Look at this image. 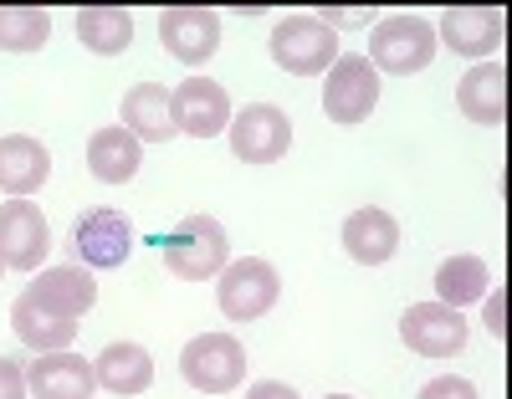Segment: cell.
<instances>
[{
	"label": "cell",
	"instance_id": "6da1fadb",
	"mask_svg": "<svg viewBox=\"0 0 512 399\" xmlns=\"http://www.w3.org/2000/svg\"><path fill=\"white\" fill-rule=\"evenodd\" d=\"M159 246H164V266L180 282L221 277L226 261H231V236H226V226H221L216 215H185Z\"/></svg>",
	"mask_w": 512,
	"mask_h": 399
},
{
	"label": "cell",
	"instance_id": "7a4b0ae2",
	"mask_svg": "<svg viewBox=\"0 0 512 399\" xmlns=\"http://www.w3.org/2000/svg\"><path fill=\"white\" fill-rule=\"evenodd\" d=\"M272 62L292 77H313V72H328L338 62V31L323 26L313 11H297V16H282L272 26Z\"/></svg>",
	"mask_w": 512,
	"mask_h": 399
},
{
	"label": "cell",
	"instance_id": "3957f363",
	"mask_svg": "<svg viewBox=\"0 0 512 399\" xmlns=\"http://www.w3.org/2000/svg\"><path fill=\"white\" fill-rule=\"evenodd\" d=\"M436 57V26L425 16H390L379 21V31L369 36V62L374 72H395V77H415Z\"/></svg>",
	"mask_w": 512,
	"mask_h": 399
},
{
	"label": "cell",
	"instance_id": "277c9868",
	"mask_svg": "<svg viewBox=\"0 0 512 399\" xmlns=\"http://www.w3.org/2000/svg\"><path fill=\"white\" fill-rule=\"evenodd\" d=\"M282 282H277V266L262 256H241L226 261V272L216 277V302L231 323H251V318H267L272 302H277Z\"/></svg>",
	"mask_w": 512,
	"mask_h": 399
},
{
	"label": "cell",
	"instance_id": "5b68a950",
	"mask_svg": "<svg viewBox=\"0 0 512 399\" xmlns=\"http://www.w3.org/2000/svg\"><path fill=\"white\" fill-rule=\"evenodd\" d=\"M328 82H323V113L333 118V123H364L374 108H379V72H374V62L369 57H359V52H338V62L323 72Z\"/></svg>",
	"mask_w": 512,
	"mask_h": 399
},
{
	"label": "cell",
	"instance_id": "8992f818",
	"mask_svg": "<svg viewBox=\"0 0 512 399\" xmlns=\"http://www.w3.org/2000/svg\"><path fill=\"white\" fill-rule=\"evenodd\" d=\"M180 374L200 394H231L246 379V348L231 333H200L180 353Z\"/></svg>",
	"mask_w": 512,
	"mask_h": 399
},
{
	"label": "cell",
	"instance_id": "52a82bcc",
	"mask_svg": "<svg viewBox=\"0 0 512 399\" xmlns=\"http://www.w3.org/2000/svg\"><path fill=\"white\" fill-rule=\"evenodd\" d=\"M292 149V118L272 103H251L231 113V154L241 164H277Z\"/></svg>",
	"mask_w": 512,
	"mask_h": 399
},
{
	"label": "cell",
	"instance_id": "ba28073f",
	"mask_svg": "<svg viewBox=\"0 0 512 399\" xmlns=\"http://www.w3.org/2000/svg\"><path fill=\"white\" fill-rule=\"evenodd\" d=\"M159 47L185 62V67H200L216 57L221 47V11H210V6H169L159 16Z\"/></svg>",
	"mask_w": 512,
	"mask_h": 399
},
{
	"label": "cell",
	"instance_id": "9c48e42d",
	"mask_svg": "<svg viewBox=\"0 0 512 399\" xmlns=\"http://www.w3.org/2000/svg\"><path fill=\"white\" fill-rule=\"evenodd\" d=\"M47 251H52V231H47V215H41L36 200L0 205V261L11 272H36Z\"/></svg>",
	"mask_w": 512,
	"mask_h": 399
},
{
	"label": "cell",
	"instance_id": "30bf717a",
	"mask_svg": "<svg viewBox=\"0 0 512 399\" xmlns=\"http://www.w3.org/2000/svg\"><path fill=\"white\" fill-rule=\"evenodd\" d=\"M400 338L420 359H451V353L466 348V318L446 302H415L400 318Z\"/></svg>",
	"mask_w": 512,
	"mask_h": 399
},
{
	"label": "cell",
	"instance_id": "8fae6325",
	"mask_svg": "<svg viewBox=\"0 0 512 399\" xmlns=\"http://www.w3.org/2000/svg\"><path fill=\"white\" fill-rule=\"evenodd\" d=\"M77 256L98 266V272H113V266L128 261V251H134V226H128V215L113 210V205H98V210H82L77 215Z\"/></svg>",
	"mask_w": 512,
	"mask_h": 399
},
{
	"label": "cell",
	"instance_id": "7c38bea8",
	"mask_svg": "<svg viewBox=\"0 0 512 399\" xmlns=\"http://www.w3.org/2000/svg\"><path fill=\"white\" fill-rule=\"evenodd\" d=\"M169 113H175V128L190 133V139H216V133L231 123V98H226L221 82L185 77L175 93H169Z\"/></svg>",
	"mask_w": 512,
	"mask_h": 399
},
{
	"label": "cell",
	"instance_id": "4fadbf2b",
	"mask_svg": "<svg viewBox=\"0 0 512 399\" xmlns=\"http://www.w3.org/2000/svg\"><path fill=\"white\" fill-rule=\"evenodd\" d=\"M507 36V16L497 6H446L436 41H446L461 57H492Z\"/></svg>",
	"mask_w": 512,
	"mask_h": 399
},
{
	"label": "cell",
	"instance_id": "5bb4252c",
	"mask_svg": "<svg viewBox=\"0 0 512 399\" xmlns=\"http://www.w3.org/2000/svg\"><path fill=\"white\" fill-rule=\"evenodd\" d=\"M26 389H31V399H93L98 374L77 353H41L26 369Z\"/></svg>",
	"mask_w": 512,
	"mask_h": 399
},
{
	"label": "cell",
	"instance_id": "9a60e30c",
	"mask_svg": "<svg viewBox=\"0 0 512 399\" xmlns=\"http://www.w3.org/2000/svg\"><path fill=\"white\" fill-rule=\"evenodd\" d=\"M47 174H52V154H47L41 139H31V133L0 139V195L31 200L41 185H47Z\"/></svg>",
	"mask_w": 512,
	"mask_h": 399
},
{
	"label": "cell",
	"instance_id": "2e32d148",
	"mask_svg": "<svg viewBox=\"0 0 512 399\" xmlns=\"http://www.w3.org/2000/svg\"><path fill=\"white\" fill-rule=\"evenodd\" d=\"M344 251L359 261V266H384L395 251H400V220L379 205H364L344 220Z\"/></svg>",
	"mask_w": 512,
	"mask_h": 399
},
{
	"label": "cell",
	"instance_id": "e0dca14e",
	"mask_svg": "<svg viewBox=\"0 0 512 399\" xmlns=\"http://www.w3.org/2000/svg\"><path fill=\"white\" fill-rule=\"evenodd\" d=\"M26 297H36L41 307H52L62 318H82L98 302V277L82 272V266H47L41 277H31Z\"/></svg>",
	"mask_w": 512,
	"mask_h": 399
},
{
	"label": "cell",
	"instance_id": "ac0fdd59",
	"mask_svg": "<svg viewBox=\"0 0 512 399\" xmlns=\"http://www.w3.org/2000/svg\"><path fill=\"white\" fill-rule=\"evenodd\" d=\"M456 108L472 123H482V128H502L507 123V67L497 57L472 67L461 77V87H456Z\"/></svg>",
	"mask_w": 512,
	"mask_h": 399
},
{
	"label": "cell",
	"instance_id": "d6986e66",
	"mask_svg": "<svg viewBox=\"0 0 512 399\" xmlns=\"http://www.w3.org/2000/svg\"><path fill=\"white\" fill-rule=\"evenodd\" d=\"M139 164H144V144L123 123H108L88 139V169L103 185H128L139 174Z\"/></svg>",
	"mask_w": 512,
	"mask_h": 399
},
{
	"label": "cell",
	"instance_id": "ffe728a7",
	"mask_svg": "<svg viewBox=\"0 0 512 399\" xmlns=\"http://www.w3.org/2000/svg\"><path fill=\"white\" fill-rule=\"evenodd\" d=\"M123 128L134 133L139 144H169L175 139V113H169V93L159 82H139V87H128L123 93Z\"/></svg>",
	"mask_w": 512,
	"mask_h": 399
},
{
	"label": "cell",
	"instance_id": "44dd1931",
	"mask_svg": "<svg viewBox=\"0 0 512 399\" xmlns=\"http://www.w3.org/2000/svg\"><path fill=\"white\" fill-rule=\"evenodd\" d=\"M11 328H16V338H21L26 348H36V353H67V343L77 338V318L52 313V307H41V302L26 297V292L11 302Z\"/></svg>",
	"mask_w": 512,
	"mask_h": 399
},
{
	"label": "cell",
	"instance_id": "7402d4cb",
	"mask_svg": "<svg viewBox=\"0 0 512 399\" xmlns=\"http://www.w3.org/2000/svg\"><path fill=\"white\" fill-rule=\"evenodd\" d=\"M93 374H98V384H103L108 394L134 399V394H144V389L154 384V359H149V348H139V343H108V348L98 353Z\"/></svg>",
	"mask_w": 512,
	"mask_h": 399
},
{
	"label": "cell",
	"instance_id": "603a6c76",
	"mask_svg": "<svg viewBox=\"0 0 512 399\" xmlns=\"http://www.w3.org/2000/svg\"><path fill=\"white\" fill-rule=\"evenodd\" d=\"M77 41L98 57H118L134 41V16L123 6H82L77 11Z\"/></svg>",
	"mask_w": 512,
	"mask_h": 399
},
{
	"label": "cell",
	"instance_id": "cb8c5ba5",
	"mask_svg": "<svg viewBox=\"0 0 512 399\" xmlns=\"http://www.w3.org/2000/svg\"><path fill=\"white\" fill-rule=\"evenodd\" d=\"M487 282H492V272H487L482 256H446L436 266V302H446V307L461 313V307L487 297Z\"/></svg>",
	"mask_w": 512,
	"mask_h": 399
},
{
	"label": "cell",
	"instance_id": "d4e9b609",
	"mask_svg": "<svg viewBox=\"0 0 512 399\" xmlns=\"http://www.w3.org/2000/svg\"><path fill=\"white\" fill-rule=\"evenodd\" d=\"M52 36V16L41 6H0V52H41Z\"/></svg>",
	"mask_w": 512,
	"mask_h": 399
},
{
	"label": "cell",
	"instance_id": "484cf974",
	"mask_svg": "<svg viewBox=\"0 0 512 399\" xmlns=\"http://www.w3.org/2000/svg\"><path fill=\"white\" fill-rule=\"evenodd\" d=\"M420 399H477V384L461 379V374H441L420 389Z\"/></svg>",
	"mask_w": 512,
	"mask_h": 399
},
{
	"label": "cell",
	"instance_id": "4316f807",
	"mask_svg": "<svg viewBox=\"0 0 512 399\" xmlns=\"http://www.w3.org/2000/svg\"><path fill=\"white\" fill-rule=\"evenodd\" d=\"M0 399H31L26 389V369L16 359H0Z\"/></svg>",
	"mask_w": 512,
	"mask_h": 399
},
{
	"label": "cell",
	"instance_id": "83f0119b",
	"mask_svg": "<svg viewBox=\"0 0 512 399\" xmlns=\"http://www.w3.org/2000/svg\"><path fill=\"white\" fill-rule=\"evenodd\" d=\"M246 399H303L292 384H277V379H262V384H251L246 389Z\"/></svg>",
	"mask_w": 512,
	"mask_h": 399
},
{
	"label": "cell",
	"instance_id": "f1b7e54d",
	"mask_svg": "<svg viewBox=\"0 0 512 399\" xmlns=\"http://www.w3.org/2000/svg\"><path fill=\"white\" fill-rule=\"evenodd\" d=\"M502 302H507V297H502V292H492V307H487V328H492V338H502V333H507V323H502Z\"/></svg>",
	"mask_w": 512,
	"mask_h": 399
},
{
	"label": "cell",
	"instance_id": "f546056e",
	"mask_svg": "<svg viewBox=\"0 0 512 399\" xmlns=\"http://www.w3.org/2000/svg\"><path fill=\"white\" fill-rule=\"evenodd\" d=\"M328 399H354V394H328Z\"/></svg>",
	"mask_w": 512,
	"mask_h": 399
},
{
	"label": "cell",
	"instance_id": "4dcf8cb0",
	"mask_svg": "<svg viewBox=\"0 0 512 399\" xmlns=\"http://www.w3.org/2000/svg\"><path fill=\"white\" fill-rule=\"evenodd\" d=\"M0 272H6V261H0Z\"/></svg>",
	"mask_w": 512,
	"mask_h": 399
}]
</instances>
